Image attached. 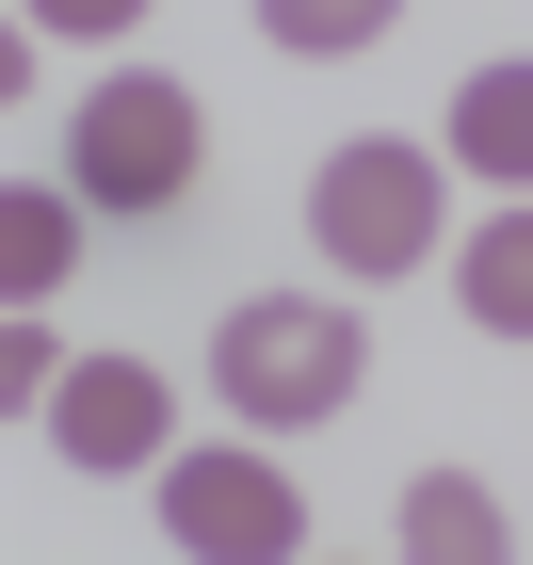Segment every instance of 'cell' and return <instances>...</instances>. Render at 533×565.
I'll return each mask as SVG.
<instances>
[{
    "label": "cell",
    "instance_id": "obj_1",
    "mask_svg": "<svg viewBox=\"0 0 533 565\" xmlns=\"http://www.w3.org/2000/svg\"><path fill=\"white\" fill-rule=\"evenodd\" d=\"M211 388L259 436H308V420H340V404L372 388V323H355L340 291H243L211 323Z\"/></svg>",
    "mask_w": 533,
    "mask_h": 565
},
{
    "label": "cell",
    "instance_id": "obj_2",
    "mask_svg": "<svg viewBox=\"0 0 533 565\" xmlns=\"http://www.w3.org/2000/svg\"><path fill=\"white\" fill-rule=\"evenodd\" d=\"M308 243L340 275H420L452 243V162L420 130H355V146H323L308 162Z\"/></svg>",
    "mask_w": 533,
    "mask_h": 565
},
{
    "label": "cell",
    "instance_id": "obj_3",
    "mask_svg": "<svg viewBox=\"0 0 533 565\" xmlns=\"http://www.w3.org/2000/svg\"><path fill=\"white\" fill-rule=\"evenodd\" d=\"M194 162H211V114L178 82H146V65H114V82L82 97V130H65V194H82V211H178Z\"/></svg>",
    "mask_w": 533,
    "mask_h": 565
},
{
    "label": "cell",
    "instance_id": "obj_4",
    "mask_svg": "<svg viewBox=\"0 0 533 565\" xmlns=\"http://www.w3.org/2000/svg\"><path fill=\"white\" fill-rule=\"evenodd\" d=\"M162 533L194 565H291L308 550V484L259 452H162Z\"/></svg>",
    "mask_w": 533,
    "mask_h": 565
},
{
    "label": "cell",
    "instance_id": "obj_5",
    "mask_svg": "<svg viewBox=\"0 0 533 565\" xmlns=\"http://www.w3.org/2000/svg\"><path fill=\"white\" fill-rule=\"evenodd\" d=\"M162 420H178V388L146 372V355H82V372L49 388V452L97 469V484H114V469H162V452H178Z\"/></svg>",
    "mask_w": 533,
    "mask_h": 565
},
{
    "label": "cell",
    "instance_id": "obj_6",
    "mask_svg": "<svg viewBox=\"0 0 533 565\" xmlns=\"http://www.w3.org/2000/svg\"><path fill=\"white\" fill-rule=\"evenodd\" d=\"M518 518H501L469 469H404V565H501Z\"/></svg>",
    "mask_w": 533,
    "mask_h": 565
},
{
    "label": "cell",
    "instance_id": "obj_7",
    "mask_svg": "<svg viewBox=\"0 0 533 565\" xmlns=\"http://www.w3.org/2000/svg\"><path fill=\"white\" fill-rule=\"evenodd\" d=\"M452 162L501 178V194H533V65H469L452 82Z\"/></svg>",
    "mask_w": 533,
    "mask_h": 565
},
{
    "label": "cell",
    "instance_id": "obj_8",
    "mask_svg": "<svg viewBox=\"0 0 533 565\" xmlns=\"http://www.w3.org/2000/svg\"><path fill=\"white\" fill-rule=\"evenodd\" d=\"M452 307H469L486 340H533V194L486 226V243H469V259H452Z\"/></svg>",
    "mask_w": 533,
    "mask_h": 565
},
{
    "label": "cell",
    "instance_id": "obj_9",
    "mask_svg": "<svg viewBox=\"0 0 533 565\" xmlns=\"http://www.w3.org/2000/svg\"><path fill=\"white\" fill-rule=\"evenodd\" d=\"M0 275H17V307H49L65 275H82V194H0Z\"/></svg>",
    "mask_w": 533,
    "mask_h": 565
},
{
    "label": "cell",
    "instance_id": "obj_10",
    "mask_svg": "<svg viewBox=\"0 0 533 565\" xmlns=\"http://www.w3.org/2000/svg\"><path fill=\"white\" fill-rule=\"evenodd\" d=\"M388 17H404V0H259V33L291 49V65H355Z\"/></svg>",
    "mask_w": 533,
    "mask_h": 565
},
{
    "label": "cell",
    "instance_id": "obj_11",
    "mask_svg": "<svg viewBox=\"0 0 533 565\" xmlns=\"http://www.w3.org/2000/svg\"><path fill=\"white\" fill-rule=\"evenodd\" d=\"M65 372H82V355L49 340V307H17V323H0V404H17V420H33V404L65 388Z\"/></svg>",
    "mask_w": 533,
    "mask_h": 565
},
{
    "label": "cell",
    "instance_id": "obj_12",
    "mask_svg": "<svg viewBox=\"0 0 533 565\" xmlns=\"http://www.w3.org/2000/svg\"><path fill=\"white\" fill-rule=\"evenodd\" d=\"M17 17H33V33H130L146 0H17Z\"/></svg>",
    "mask_w": 533,
    "mask_h": 565
}]
</instances>
